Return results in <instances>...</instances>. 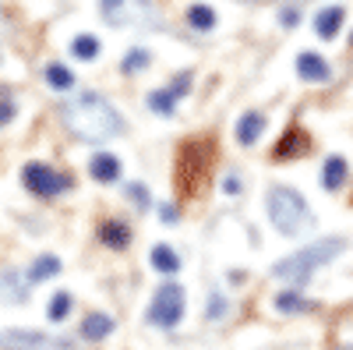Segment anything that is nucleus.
<instances>
[{
    "instance_id": "1",
    "label": "nucleus",
    "mask_w": 353,
    "mask_h": 350,
    "mask_svg": "<svg viewBox=\"0 0 353 350\" xmlns=\"http://www.w3.org/2000/svg\"><path fill=\"white\" fill-rule=\"evenodd\" d=\"M61 124L78 142H106L124 131V117L106 96L78 93V99L61 103Z\"/></svg>"
},
{
    "instance_id": "2",
    "label": "nucleus",
    "mask_w": 353,
    "mask_h": 350,
    "mask_svg": "<svg viewBox=\"0 0 353 350\" xmlns=\"http://www.w3.org/2000/svg\"><path fill=\"white\" fill-rule=\"evenodd\" d=\"M343 248H346L343 237H321V241H314V244H307V248H301V251L279 258L276 266H272V276L283 280V283H307L311 273H314L318 266H325V262H332Z\"/></svg>"
},
{
    "instance_id": "3",
    "label": "nucleus",
    "mask_w": 353,
    "mask_h": 350,
    "mask_svg": "<svg viewBox=\"0 0 353 350\" xmlns=\"http://www.w3.org/2000/svg\"><path fill=\"white\" fill-rule=\"evenodd\" d=\"M265 209H269L272 226L279 233H286V237H301L304 230L314 226V216H311V206L304 202V195L286 188V184H279L265 195Z\"/></svg>"
},
{
    "instance_id": "4",
    "label": "nucleus",
    "mask_w": 353,
    "mask_h": 350,
    "mask_svg": "<svg viewBox=\"0 0 353 350\" xmlns=\"http://www.w3.org/2000/svg\"><path fill=\"white\" fill-rule=\"evenodd\" d=\"M184 304H188V294L181 283H173V280L159 283L152 294V304H149V322L159 329H173L184 318Z\"/></svg>"
},
{
    "instance_id": "5",
    "label": "nucleus",
    "mask_w": 353,
    "mask_h": 350,
    "mask_svg": "<svg viewBox=\"0 0 353 350\" xmlns=\"http://www.w3.org/2000/svg\"><path fill=\"white\" fill-rule=\"evenodd\" d=\"M21 184L36 198H53V195L71 188V177L61 173V170H53V166H46V163H25L21 166Z\"/></svg>"
},
{
    "instance_id": "6",
    "label": "nucleus",
    "mask_w": 353,
    "mask_h": 350,
    "mask_svg": "<svg viewBox=\"0 0 353 350\" xmlns=\"http://www.w3.org/2000/svg\"><path fill=\"white\" fill-rule=\"evenodd\" d=\"M0 350H74V343L39 329H4L0 333Z\"/></svg>"
},
{
    "instance_id": "7",
    "label": "nucleus",
    "mask_w": 353,
    "mask_h": 350,
    "mask_svg": "<svg viewBox=\"0 0 353 350\" xmlns=\"http://www.w3.org/2000/svg\"><path fill=\"white\" fill-rule=\"evenodd\" d=\"M297 75H301L304 81H329V78H332V68H329V61H325L321 53L304 50V53L297 57Z\"/></svg>"
},
{
    "instance_id": "8",
    "label": "nucleus",
    "mask_w": 353,
    "mask_h": 350,
    "mask_svg": "<svg viewBox=\"0 0 353 350\" xmlns=\"http://www.w3.org/2000/svg\"><path fill=\"white\" fill-rule=\"evenodd\" d=\"M99 241H103L106 248H113V251H124V248L131 244V226H128L124 220H103Z\"/></svg>"
},
{
    "instance_id": "9",
    "label": "nucleus",
    "mask_w": 353,
    "mask_h": 350,
    "mask_svg": "<svg viewBox=\"0 0 353 350\" xmlns=\"http://www.w3.org/2000/svg\"><path fill=\"white\" fill-rule=\"evenodd\" d=\"M88 173H92L99 184H113L117 177H121V159L110 156V153H96L92 159H88Z\"/></svg>"
},
{
    "instance_id": "10",
    "label": "nucleus",
    "mask_w": 353,
    "mask_h": 350,
    "mask_svg": "<svg viewBox=\"0 0 353 350\" xmlns=\"http://www.w3.org/2000/svg\"><path fill=\"white\" fill-rule=\"evenodd\" d=\"M265 131V113L261 110H248L241 113V121H237V142L241 145H254Z\"/></svg>"
},
{
    "instance_id": "11",
    "label": "nucleus",
    "mask_w": 353,
    "mask_h": 350,
    "mask_svg": "<svg viewBox=\"0 0 353 350\" xmlns=\"http://www.w3.org/2000/svg\"><path fill=\"white\" fill-rule=\"evenodd\" d=\"M110 333H113V318H110V315L92 311V315L81 318V336H85L88 343H99V340H106Z\"/></svg>"
},
{
    "instance_id": "12",
    "label": "nucleus",
    "mask_w": 353,
    "mask_h": 350,
    "mask_svg": "<svg viewBox=\"0 0 353 350\" xmlns=\"http://www.w3.org/2000/svg\"><path fill=\"white\" fill-rule=\"evenodd\" d=\"M343 18H346V11H343V8H321V11L314 14V32H318L321 39H332V36H339Z\"/></svg>"
},
{
    "instance_id": "13",
    "label": "nucleus",
    "mask_w": 353,
    "mask_h": 350,
    "mask_svg": "<svg viewBox=\"0 0 353 350\" xmlns=\"http://www.w3.org/2000/svg\"><path fill=\"white\" fill-rule=\"evenodd\" d=\"M350 177V166L343 156H329L325 166H321V184H325V191H339Z\"/></svg>"
},
{
    "instance_id": "14",
    "label": "nucleus",
    "mask_w": 353,
    "mask_h": 350,
    "mask_svg": "<svg viewBox=\"0 0 353 350\" xmlns=\"http://www.w3.org/2000/svg\"><path fill=\"white\" fill-rule=\"evenodd\" d=\"M307 149V135L301 131V128H290L283 138H279V145L272 149V156L276 159H290V156H297V153H304Z\"/></svg>"
},
{
    "instance_id": "15",
    "label": "nucleus",
    "mask_w": 353,
    "mask_h": 350,
    "mask_svg": "<svg viewBox=\"0 0 353 350\" xmlns=\"http://www.w3.org/2000/svg\"><path fill=\"white\" fill-rule=\"evenodd\" d=\"M57 273H61V258H57V255H36V262H32V266H28V283H43V280H50V276H57Z\"/></svg>"
},
{
    "instance_id": "16",
    "label": "nucleus",
    "mask_w": 353,
    "mask_h": 350,
    "mask_svg": "<svg viewBox=\"0 0 353 350\" xmlns=\"http://www.w3.org/2000/svg\"><path fill=\"white\" fill-rule=\"evenodd\" d=\"M149 262H152V269L163 273V276H173L176 269H181V258H176V251L170 244H156L152 255H149Z\"/></svg>"
},
{
    "instance_id": "17",
    "label": "nucleus",
    "mask_w": 353,
    "mask_h": 350,
    "mask_svg": "<svg viewBox=\"0 0 353 350\" xmlns=\"http://www.w3.org/2000/svg\"><path fill=\"white\" fill-rule=\"evenodd\" d=\"M216 11L209 8V4H191L188 8V25L191 28H198V32H212V28H216Z\"/></svg>"
},
{
    "instance_id": "18",
    "label": "nucleus",
    "mask_w": 353,
    "mask_h": 350,
    "mask_svg": "<svg viewBox=\"0 0 353 350\" xmlns=\"http://www.w3.org/2000/svg\"><path fill=\"white\" fill-rule=\"evenodd\" d=\"M276 311H283V315H301V311H307L311 308V301L304 298V294H290V290H286V294H276Z\"/></svg>"
},
{
    "instance_id": "19",
    "label": "nucleus",
    "mask_w": 353,
    "mask_h": 350,
    "mask_svg": "<svg viewBox=\"0 0 353 350\" xmlns=\"http://www.w3.org/2000/svg\"><path fill=\"white\" fill-rule=\"evenodd\" d=\"M145 103H149V110L159 113V117H173V103H176V96H173L170 89H152L149 96H145Z\"/></svg>"
},
{
    "instance_id": "20",
    "label": "nucleus",
    "mask_w": 353,
    "mask_h": 350,
    "mask_svg": "<svg viewBox=\"0 0 353 350\" xmlns=\"http://www.w3.org/2000/svg\"><path fill=\"white\" fill-rule=\"evenodd\" d=\"M0 298H8L11 304H21L28 298V290L18 283V273H4V276H0Z\"/></svg>"
},
{
    "instance_id": "21",
    "label": "nucleus",
    "mask_w": 353,
    "mask_h": 350,
    "mask_svg": "<svg viewBox=\"0 0 353 350\" xmlns=\"http://www.w3.org/2000/svg\"><path fill=\"white\" fill-rule=\"evenodd\" d=\"M71 53L78 57V61H96L99 57V39L96 36H74L71 39Z\"/></svg>"
},
{
    "instance_id": "22",
    "label": "nucleus",
    "mask_w": 353,
    "mask_h": 350,
    "mask_svg": "<svg viewBox=\"0 0 353 350\" xmlns=\"http://www.w3.org/2000/svg\"><path fill=\"white\" fill-rule=\"evenodd\" d=\"M46 85H50V89H74V75L64 68V64H50L46 68Z\"/></svg>"
},
{
    "instance_id": "23",
    "label": "nucleus",
    "mask_w": 353,
    "mask_h": 350,
    "mask_svg": "<svg viewBox=\"0 0 353 350\" xmlns=\"http://www.w3.org/2000/svg\"><path fill=\"white\" fill-rule=\"evenodd\" d=\"M149 61H152V53L149 50H128L124 53V61H121V71L124 75H134V71H145V68H149Z\"/></svg>"
},
{
    "instance_id": "24",
    "label": "nucleus",
    "mask_w": 353,
    "mask_h": 350,
    "mask_svg": "<svg viewBox=\"0 0 353 350\" xmlns=\"http://www.w3.org/2000/svg\"><path fill=\"white\" fill-rule=\"evenodd\" d=\"M71 294H64V290H61V294H53V301H50V308H46V315H50V322H64V318L71 315Z\"/></svg>"
},
{
    "instance_id": "25",
    "label": "nucleus",
    "mask_w": 353,
    "mask_h": 350,
    "mask_svg": "<svg viewBox=\"0 0 353 350\" xmlns=\"http://www.w3.org/2000/svg\"><path fill=\"white\" fill-rule=\"evenodd\" d=\"M124 4L128 0H99V11L110 25H124Z\"/></svg>"
},
{
    "instance_id": "26",
    "label": "nucleus",
    "mask_w": 353,
    "mask_h": 350,
    "mask_svg": "<svg viewBox=\"0 0 353 350\" xmlns=\"http://www.w3.org/2000/svg\"><path fill=\"white\" fill-rule=\"evenodd\" d=\"M226 311H230L226 298H223V294H216V290H212V294H209V308H205V315H209L212 322H216V318H226Z\"/></svg>"
},
{
    "instance_id": "27",
    "label": "nucleus",
    "mask_w": 353,
    "mask_h": 350,
    "mask_svg": "<svg viewBox=\"0 0 353 350\" xmlns=\"http://www.w3.org/2000/svg\"><path fill=\"white\" fill-rule=\"evenodd\" d=\"M166 89L176 96V99H181V96H188L191 93V71H181V75H173V81L166 85Z\"/></svg>"
},
{
    "instance_id": "28",
    "label": "nucleus",
    "mask_w": 353,
    "mask_h": 350,
    "mask_svg": "<svg viewBox=\"0 0 353 350\" xmlns=\"http://www.w3.org/2000/svg\"><path fill=\"white\" fill-rule=\"evenodd\" d=\"M128 202H134L138 209H149V191H145V184H128Z\"/></svg>"
},
{
    "instance_id": "29",
    "label": "nucleus",
    "mask_w": 353,
    "mask_h": 350,
    "mask_svg": "<svg viewBox=\"0 0 353 350\" xmlns=\"http://www.w3.org/2000/svg\"><path fill=\"white\" fill-rule=\"evenodd\" d=\"M14 113H18V103L4 96V99H0V128L11 124V121H14Z\"/></svg>"
},
{
    "instance_id": "30",
    "label": "nucleus",
    "mask_w": 353,
    "mask_h": 350,
    "mask_svg": "<svg viewBox=\"0 0 353 350\" xmlns=\"http://www.w3.org/2000/svg\"><path fill=\"white\" fill-rule=\"evenodd\" d=\"M159 220L173 226L176 220H181V209H176V206H173V202H163V206H159Z\"/></svg>"
},
{
    "instance_id": "31",
    "label": "nucleus",
    "mask_w": 353,
    "mask_h": 350,
    "mask_svg": "<svg viewBox=\"0 0 353 350\" xmlns=\"http://www.w3.org/2000/svg\"><path fill=\"white\" fill-rule=\"evenodd\" d=\"M297 21H301V14L293 11V8H286V11H283V25H286V28H293V25H297Z\"/></svg>"
},
{
    "instance_id": "32",
    "label": "nucleus",
    "mask_w": 353,
    "mask_h": 350,
    "mask_svg": "<svg viewBox=\"0 0 353 350\" xmlns=\"http://www.w3.org/2000/svg\"><path fill=\"white\" fill-rule=\"evenodd\" d=\"M223 188H226V195H237V191H241V181H237V177H233V173H230V177L223 181Z\"/></svg>"
},
{
    "instance_id": "33",
    "label": "nucleus",
    "mask_w": 353,
    "mask_h": 350,
    "mask_svg": "<svg viewBox=\"0 0 353 350\" xmlns=\"http://www.w3.org/2000/svg\"><path fill=\"white\" fill-rule=\"evenodd\" d=\"M339 350H353V343H350V347H339Z\"/></svg>"
},
{
    "instance_id": "34",
    "label": "nucleus",
    "mask_w": 353,
    "mask_h": 350,
    "mask_svg": "<svg viewBox=\"0 0 353 350\" xmlns=\"http://www.w3.org/2000/svg\"><path fill=\"white\" fill-rule=\"evenodd\" d=\"M350 46H353V36H350Z\"/></svg>"
}]
</instances>
